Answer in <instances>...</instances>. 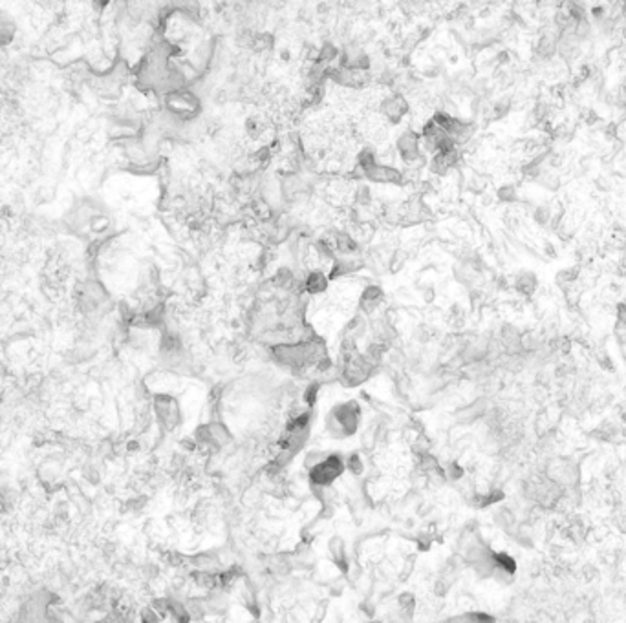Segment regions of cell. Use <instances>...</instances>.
I'll use <instances>...</instances> for the list:
<instances>
[{"mask_svg": "<svg viewBox=\"0 0 626 623\" xmlns=\"http://www.w3.org/2000/svg\"><path fill=\"white\" fill-rule=\"evenodd\" d=\"M537 287H539V280H537V276L533 272H527V270H522L520 275L517 276V280H515V289L520 294H527L529 296V294H533L537 291Z\"/></svg>", "mask_w": 626, "mask_h": 623, "instance_id": "6da1fadb", "label": "cell"}, {"mask_svg": "<svg viewBox=\"0 0 626 623\" xmlns=\"http://www.w3.org/2000/svg\"><path fill=\"white\" fill-rule=\"evenodd\" d=\"M551 219H553V209H551V207L540 205L539 209L535 210V221L539 223V225H542V227L549 225Z\"/></svg>", "mask_w": 626, "mask_h": 623, "instance_id": "7a4b0ae2", "label": "cell"}, {"mask_svg": "<svg viewBox=\"0 0 626 623\" xmlns=\"http://www.w3.org/2000/svg\"><path fill=\"white\" fill-rule=\"evenodd\" d=\"M615 314H617V326H624L626 327V300L621 302V304L617 305Z\"/></svg>", "mask_w": 626, "mask_h": 623, "instance_id": "3957f363", "label": "cell"}, {"mask_svg": "<svg viewBox=\"0 0 626 623\" xmlns=\"http://www.w3.org/2000/svg\"><path fill=\"white\" fill-rule=\"evenodd\" d=\"M542 185H544V187L549 188V190H555V188L559 187V179H557L555 176H551V174H544Z\"/></svg>", "mask_w": 626, "mask_h": 623, "instance_id": "277c9868", "label": "cell"}, {"mask_svg": "<svg viewBox=\"0 0 626 623\" xmlns=\"http://www.w3.org/2000/svg\"><path fill=\"white\" fill-rule=\"evenodd\" d=\"M500 197H502L504 201H513L515 197H517V190H515L513 187H504L502 190H500Z\"/></svg>", "mask_w": 626, "mask_h": 623, "instance_id": "5b68a950", "label": "cell"}, {"mask_svg": "<svg viewBox=\"0 0 626 623\" xmlns=\"http://www.w3.org/2000/svg\"><path fill=\"white\" fill-rule=\"evenodd\" d=\"M2 506H4V501H2V497H0V510H2Z\"/></svg>", "mask_w": 626, "mask_h": 623, "instance_id": "8992f818", "label": "cell"}]
</instances>
